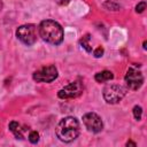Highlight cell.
Masks as SVG:
<instances>
[{
  "label": "cell",
  "instance_id": "1",
  "mask_svg": "<svg viewBox=\"0 0 147 147\" xmlns=\"http://www.w3.org/2000/svg\"><path fill=\"white\" fill-rule=\"evenodd\" d=\"M55 133H56L57 138L63 142H70V141L75 140L79 134L78 119L72 116L62 118L55 129Z\"/></svg>",
  "mask_w": 147,
  "mask_h": 147
},
{
  "label": "cell",
  "instance_id": "2",
  "mask_svg": "<svg viewBox=\"0 0 147 147\" xmlns=\"http://www.w3.org/2000/svg\"><path fill=\"white\" fill-rule=\"evenodd\" d=\"M39 34L46 42L52 45H59L63 40V29L53 20H45L40 23Z\"/></svg>",
  "mask_w": 147,
  "mask_h": 147
},
{
  "label": "cell",
  "instance_id": "3",
  "mask_svg": "<svg viewBox=\"0 0 147 147\" xmlns=\"http://www.w3.org/2000/svg\"><path fill=\"white\" fill-rule=\"evenodd\" d=\"M126 94V88L118 84H109L103 88V99L107 103H117Z\"/></svg>",
  "mask_w": 147,
  "mask_h": 147
},
{
  "label": "cell",
  "instance_id": "4",
  "mask_svg": "<svg viewBox=\"0 0 147 147\" xmlns=\"http://www.w3.org/2000/svg\"><path fill=\"white\" fill-rule=\"evenodd\" d=\"M17 38L26 46H31L37 40V29L34 24H24L16 30Z\"/></svg>",
  "mask_w": 147,
  "mask_h": 147
},
{
  "label": "cell",
  "instance_id": "5",
  "mask_svg": "<svg viewBox=\"0 0 147 147\" xmlns=\"http://www.w3.org/2000/svg\"><path fill=\"white\" fill-rule=\"evenodd\" d=\"M57 77V69L55 65H46L33 72V79L39 83H51Z\"/></svg>",
  "mask_w": 147,
  "mask_h": 147
},
{
  "label": "cell",
  "instance_id": "6",
  "mask_svg": "<svg viewBox=\"0 0 147 147\" xmlns=\"http://www.w3.org/2000/svg\"><path fill=\"white\" fill-rule=\"evenodd\" d=\"M124 79L130 90H138L144 83V76L136 67H131L127 69Z\"/></svg>",
  "mask_w": 147,
  "mask_h": 147
},
{
  "label": "cell",
  "instance_id": "7",
  "mask_svg": "<svg viewBox=\"0 0 147 147\" xmlns=\"http://www.w3.org/2000/svg\"><path fill=\"white\" fill-rule=\"evenodd\" d=\"M83 90H84V86L82 82L76 80L64 86L63 88H61L57 92V95L60 99H74V98H77L83 92Z\"/></svg>",
  "mask_w": 147,
  "mask_h": 147
},
{
  "label": "cell",
  "instance_id": "8",
  "mask_svg": "<svg viewBox=\"0 0 147 147\" xmlns=\"http://www.w3.org/2000/svg\"><path fill=\"white\" fill-rule=\"evenodd\" d=\"M83 123L86 126V129L91 132L98 133L103 129V123L95 113H87L83 116Z\"/></svg>",
  "mask_w": 147,
  "mask_h": 147
},
{
  "label": "cell",
  "instance_id": "9",
  "mask_svg": "<svg viewBox=\"0 0 147 147\" xmlns=\"http://www.w3.org/2000/svg\"><path fill=\"white\" fill-rule=\"evenodd\" d=\"M9 130L13 132V134L15 136V138H17V139H23L24 138V136H23L24 129H22V126L17 122H15V121L10 122L9 123Z\"/></svg>",
  "mask_w": 147,
  "mask_h": 147
},
{
  "label": "cell",
  "instance_id": "10",
  "mask_svg": "<svg viewBox=\"0 0 147 147\" xmlns=\"http://www.w3.org/2000/svg\"><path fill=\"white\" fill-rule=\"evenodd\" d=\"M114 78V75L111 71L109 70H103V71H100L98 72L95 76H94V79L98 82V83H105V82H108L110 79Z\"/></svg>",
  "mask_w": 147,
  "mask_h": 147
},
{
  "label": "cell",
  "instance_id": "11",
  "mask_svg": "<svg viewBox=\"0 0 147 147\" xmlns=\"http://www.w3.org/2000/svg\"><path fill=\"white\" fill-rule=\"evenodd\" d=\"M88 40H90V36H88V34H86L85 37H83V38L79 40V42H80L82 47H83V48H85V51L90 53V52H92V47L90 46Z\"/></svg>",
  "mask_w": 147,
  "mask_h": 147
},
{
  "label": "cell",
  "instance_id": "12",
  "mask_svg": "<svg viewBox=\"0 0 147 147\" xmlns=\"http://www.w3.org/2000/svg\"><path fill=\"white\" fill-rule=\"evenodd\" d=\"M29 141L31 144H37L39 141V133L37 131H31L29 133Z\"/></svg>",
  "mask_w": 147,
  "mask_h": 147
},
{
  "label": "cell",
  "instance_id": "13",
  "mask_svg": "<svg viewBox=\"0 0 147 147\" xmlns=\"http://www.w3.org/2000/svg\"><path fill=\"white\" fill-rule=\"evenodd\" d=\"M133 115H134V118L137 121H139L141 118V115H142V108L140 106H134L133 107Z\"/></svg>",
  "mask_w": 147,
  "mask_h": 147
},
{
  "label": "cell",
  "instance_id": "14",
  "mask_svg": "<svg viewBox=\"0 0 147 147\" xmlns=\"http://www.w3.org/2000/svg\"><path fill=\"white\" fill-rule=\"evenodd\" d=\"M103 6H105L106 8L111 9V10H118V9H119V6H118L117 3H115V2H111V1H107Z\"/></svg>",
  "mask_w": 147,
  "mask_h": 147
},
{
  "label": "cell",
  "instance_id": "15",
  "mask_svg": "<svg viewBox=\"0 0 147 147\" xmlns=\"http://www.w3.org/2000/svg\"><path fill=\"white\" fill-rule=\"evenodd\" d=\"M145 9H146V2L145 1H141L136 6V11L137 13H142Z\"/></svg>",
  "mask_w": 147,
  "mask_h": 147
},
{
  "label": "cell",
  "instance_id": "16",
  "mask_svg": "<svg viewBox=\"0 0 147 147\" xmlns=\"http://www.w3.org/2000/svg\"><path fill=\"white\" fill-rule=\"evenodd\" d=\"M103 54V48L102 47H98L95 51H94V56L95 57H101Z\"/></svg>",
  "mask_w": 147,
  "mask_h": 147
},
{
  "label": "cell",
  "instance_id": "17",
  "mask_svg": "<svg viewBox=\"0 0 147 147\" xmlns=\"http://www.w3.org/2000/svg\"><path fill=\"white\" fill-rule=\"evenodd\" d=\"M59 5H61V6H65V5H68L69 2H70V0H55Z\"/></svg>",
  "mask_w": 147,
  "mask_h": 147
},
{
  "label": "cell",
  "instance_id": "18",
  "mask_svg": "<svg viewBox=\"0 0 147 147\" xmlns=\"http://www.w3.org/2000/svg\"><path fill=\"white\" fill-rule=\"evenodd\" d=\"M126 145H132V146H136V144H134V142H132V141H129Z\"/></svg>",
  "mask_w": 147,
  "mask_h": 147
}]
</instances>
